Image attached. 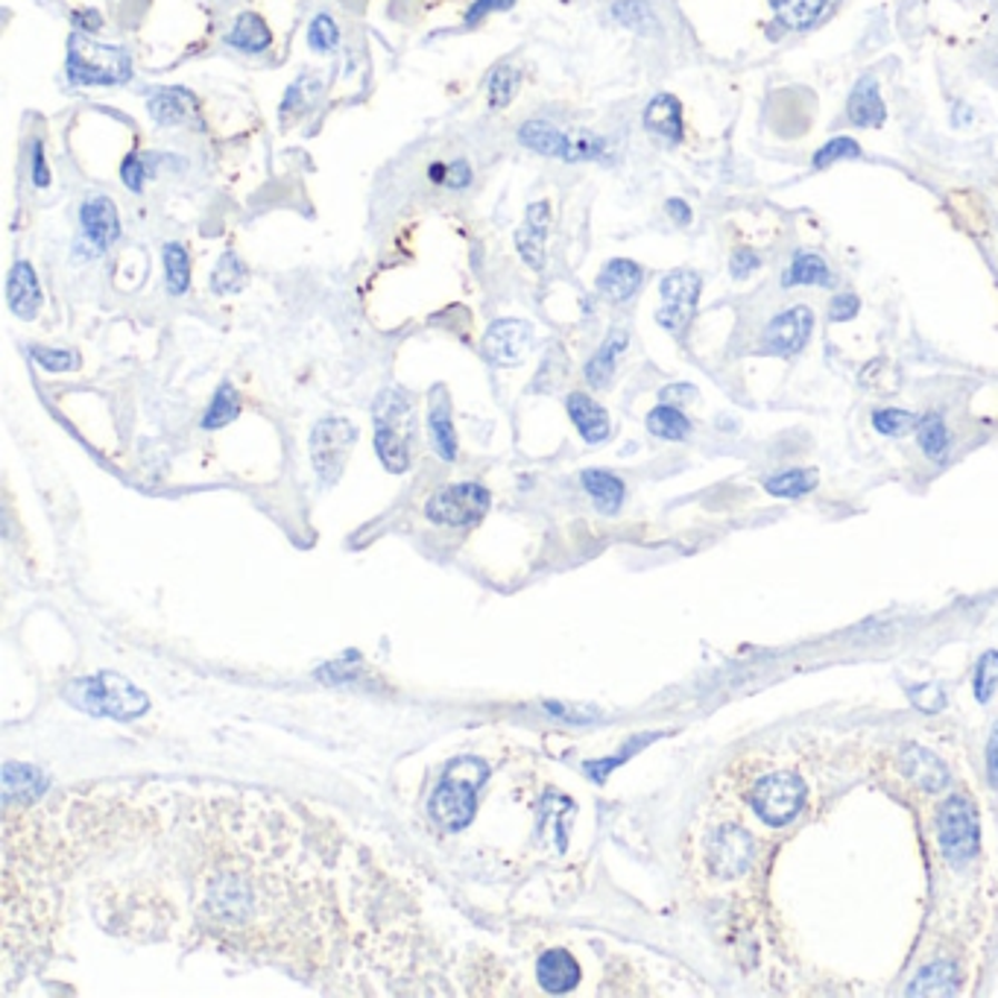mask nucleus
<instances>
[{"label": "nucleus", "mask_w": 998, "mask_h": 998, "mask_svg": "<svg viewBox=\"0 0 998 998\" xmlns=\"http://www.w3.org/2000/svg\"><path fill=\"white\" fill-rule=\"evenodd\" d=\"M65 699L86 715L115 717V721H135L150 708V699L138 685H133L120 674H109V671L74 679L65 688Z\"/></svg>", "instance_id": "nucleus-1"}, {"label": "nucleus", "mask_w": 998, "mask_h": 998, "mask_svg": "<svg viewBox=\"0 0 998 998\" xmlns=\"http://www.w3.org/2000/svg\"><path fill=\"white\" fill-rule=\"evenodd\" d=\"M133 77V59L124 48H111L88 39V32H71L68 39V79L74 86H124Z\"/></svg>", "instance_id": "nucleus-2"}, {"label": "nucleus", "mask_w": 998, "mask_h": 998, "mask_svg": "<svg viewBox=\"0 0 998 998\" xmlns=\"http://www.w3.org/2000/svg\"><path fill=\"white\" fill-rule=\"evenodd\" d=\"M375 451L381 463L393 474L408 472L410 437H413V408L404 390H384L378 395L375 410Z\"/></svg>", "instance_id": "nucleus-3"}, {"label": "nucleus", "mask_w": 998, "mask_h": 998, "mask_svg": "<svg viewBox=\"0 0 998 998\" xmlns=\"http://www.w3.org/2000/svg\"><path fill=\"white\" fill-rule=\"evenodd\" d=\"M519 141L525 144L527 150L548 158H562V162H595V158H604L606 150H609L598 135H568L550 120H527V124H521Z\"/></svg>", "instance_id": "nucleus-4"}, {"label": "nucleus", "mask_w": 998, "mask_h": 998, "mask_svg": "<svg viewBox=\"0 0 998 998\" xmlns=\"http://www.w3.org/2000/svg\"><path fill=\"white\" fill-rule=\"evenodd\" d=\"M472 764L474 759L463 762V773H460V764L451 767L449 776L442 779V785L431 796V818L446 829H451V832L469 825L474 814V794H478V785L483 782V764H478L472 776H469Z\"/></svg>", "instance_id": "nucleus-5"}, {"label": "nucleus", "mask_w": 998, "mask_h": 998, "mask_svg": "<svg viewBox=\"0 0 998 998\" xmlns=\"http://www.w3.org/2000/svg\"><path fill=\"white\" fill-rule=\"evenodd\" d=\"M354 442H358V428L349 419L331 417L316 422V428L311 431V460H314V469L323 480V487L337 483L343 469H346Z\"/></svg>", "instance_id": "nucleus-6"}, {"label": "nucleus", "mask_w": 998, "mask_h": 998, "mask_svg": "<svg viewBox=\"0 0 998 998\" xmlns=\"http://www.w3.org/2000/svg\"><path fill=\"white\" fill-rule=\"evenodd\" d=\"M489 503H492V496H489L487 487H480V483H454V487L433 492L431 501L424 503V516L433 525L469 527L478 525L487 516Z\"/></svg>", "instance_id": "nucleus-7"}, {"label": "nucleus", "mask_w": 998, "mask_h": 998, "mask_svg": "<svg viewBox=\"0 0 998 998\" xmlns=\"http://www.w3.org/2000/svg\"><path fill=\"white\" fill-rule=\"evenodd\" d=\"M755 814L771 825H785L796 818L805 802V782L796 773H771L753 787Z\"/></svg>", "instance_id": "nucleus-8"}, {"label": "nucleus", "mask_w": 998, "mask_h": 998, "mask_svg": "<svg viewBox=\"0 0 998 998\" xmlns=\"http://www.w3.org/2000/svg\"><path fill=\"white\" fill-rule=\"evenodd\" d=\"M699 291H703V278L694 270H671L659 284L662 307L656 311V323L668 329L671 334H683L697 311Z\"/></svg>", "instance_id": "nucleus-9"}, {"label": "nucleus", "mask_w": 998, "mask_h": 998, "mask_svg": "<svg viewBox=\"0 0 998 998\" xmlns=\"http://www.w3.org/2000/svg\"><path fill=\"white\" fill-rule=\"evenodd\" d=\"M937 834H940L943 855L955 864H963L975 855V849H978V814H975V805L967 796H951L940 809Z\"/></svg>", "instance_id": "nucleus-10"}, {"label": "nucleus", "mask_w": 998, "mask_h": 998, "mask_svg": "<svg viewBox=\"0 0 998 998\" xmlns=\"http://www.w3.org/2000/svg\"><path fill=\"white\" fill-rule=\"evenodd\" d=\"M534 325L527 320H496L483 334V354L496 366H519L534 349Z\"/></svg>", "instance_id": "nucleus-11"}, {"label": "nucleus", "mask_w": 998, "mask_h": 998, "mask_svg": "<svg viewBox=\"0 0 998 998\" xmlns=\"http://www.w3.org/2000/svg\"><path fill=\"white\" fill-rule=\"evenodd\" d=\"M79 228L91 252H106L120 237V212L106 194H88L79 205Z\"/></svg>", "instance_id": "nucleus-12"}, {"label": "nucleus", "mask_w": 998, "mask_h": 998, "mask_svg": "<svg viewBox=\"0 0 998 998\" xmlns=\"http://www.w3.org/2000/svg\"><path fill=\"white\" fill-rule=\"evenodd\" d=\"M811 329H814V311L809 305H794L791 311L771 320V325L764 331V352L791 358V354L805 349Z\"/></svg>", "instance_id": "nucleus-13"}, {"label": "nucleus", "mask_w": 998, "mask_h": 998, "mask_svg": "<svg viewBox=\"0 0 998 998\" xmlns=\"http://www.w3.org/2000/svg\"><path fill=\"white\" fill-rule=\"evenodd\" d=\"M753 861V838L741 825H721L708 843V864L721 879L744 873Z\"/></svg>", "instance_id": "nucleus-14"}, {"label": "nucleus", "mask_w": 998, "mask_h": 998, "mask_svg": "<svg viewBox=\"0 0 998 998\" xmlns=\"http://www.w3.org/2000/svg\"><path fill=\"white\" fill-rule=\"evenodd\" d=\"M550 205L545 199L527 205L525 223L516 228V250L530 270H545V241H548Z\"/></svg>", "instance_id": "nucleus-15"}, {"label": "nucleus", "mask_w": 998, "mask_h": 998, "mask_svg": "<svg viewBox=\"0 0 998 998\" xmlns=\"http://www.w3.org/2000/svg\"><path fill=\"white\" fill-rule=\"evenodd\" d=\"M7 302L9 311L18 316V320H36L45 305V293H41L39 275L32 270L30 261H18L9 270L7 278Z\"/></svg>", "instance_id": "nucleus-16"}, {"label": "nucleus", "mask_w": 998, "mask_h": 998, "mask_svg": "<svg viewBox=\"0 0 998 998\" xmlns=\"http://www.w3.org/2000/svg\"><path fill=\"white\" fill-rule=\"evenodd\" d=\"M642 282H645V270L638 267L636 261L613 258V261H606L604 270L598 273V282H595V287H598V293L604 296V300L615 302V305H622V302H627L636 296L638 287H642Z\"/></svg>", "instance_id": "nucleus-17"}, {"label": "nucleus", "mask_w": 998, "mask_h": 998, "mask_svg": "<svg viewBox=\"0 0 998 998\" xmlns=\"http://www.w3.org/2000/svg\"><path fill=\"white\" fill-rule=\"evenodd\" d=\"M580 963L566 949H548L536 963V981L550 996L571 992L580 984Z\"/></svg>", "instance_id": "nucleus-18"}, {"label": "nucleus", "mask_w": 998, "mask_h": 998, "mask_svg": "<svg viewBox=\"0 0 998 998\" xmlns=\"http://www.w3.org/2000/svg\"><path fill=\"white\" fill-rule=\"evenodd\" d=\"M566 410L575 428L580 431V437L591 446H598V442L609 440V433H613V422H609V413L600 408L598 401L589 399L586 393H571L566 399Z\"/></svg>", "instance_id": "nucleus-19"}, {"label": "nucleus", "mask_w": 998, "mask_h": 998, "mask_svg": "<svg viewBox=\"0 0 998 998\" xmlns=\"http://www.w3.org/2000/svg\"><path fill=\"white\" fill-rule=\"evenodd\" d=\"M902 771L904 776L917 782L928 794H940L949 785V767L926 747H904L902 750Z\"/></svg>", "instance_id": "nucleus-20"}, {"label": "nucleus", "mask_w": 998, "mask_h": 998, "mask_svg": "<svg viewBox=\"0 0 998 998\" xmlns=\"http://www.w3.org/2000/svg\"><path fill=\"white\" fill-rule=\"evenodd\" d=\"M147 109L158 126H182L188 120H197V97L182 86L162 88L150 97Z\"/></svg>", "instance_id": "nucleus-21"}, {"label": "nucleus", "mask_w": 998, "mask_h": 998, "mask_svg": "<svg viewBox=\"0 0 998 998\" xmlns=\"http://www.w3.org/2000/svg\"><path fill=\"white\" fill-rule=\"evenodd\" d=\"M645 129L662 141L679 144L683 141V106L674 95H656L647 102L645 115Z\"/></svg>", "instance_id": "nucleus-22"}, {"label": "nucleus", "mask_w": 998, "mask_h": 998, "mask_svg": "<svg viewBox=\"0 0 998 998\" xmlns=\"http://www.w3.org/2000/svg\"><path fill=\"white\" fill-rule=\"evenodd\" d=\"M847 115L849 120L855 126H881L884 124V100H881V91H879V82L875 77H861L852 88V95H849V106H847Z\"/></svg>", "instance_id": "nucleus-23"}, {"label": "nucleus", "mask_w": 998, "mask_h": 998, "mask_svg": "<svg viewBox=\"0 0 998 998\" xmlns=\"http://www.w3.org/2000/svg\"><path fill=\"white\" fill-rule=\"evenodd\" d=\"M428 431H431V442L433 449H437V454L451 463L457 457V433L454 424H451L449 395H442L440 387L433 390L431 410H428Z\"/></svg>", "instance_id": "nucleus-24"}, {"label": "nucleus", "mask_w": 998, "mask_h": 998, "mask_svg": "<svg viewBox=\"0 0 998 998\" xmlns=\"http://www.w3.org/2000/svg\"><path fill=\"white\" fill-rule=\"evenodd\" d=\"M226 45L250 56L264 53V50L273 45V32H270V27L264 25V18L261 16H255V12H241L235 27L228 30Z\"/></svg>", "instance_id": "nucleus-25"}, {"label": "nucleus", "mask_w": 998, "mask_h": 998, "mask_svg": "<svg viewBox=\"0 0 998 998\" xmlns=\"http://www.w3.org/2000/svg\"><path fill=\"white\" fill-rule=\"evenodd\" d=\"M580 480L583 489L589 492V498L604 516H615L622 510L624 496H627L622 478H615L613 472H604V469H589V472H583Z\"/></svg>", "instance_id": "nucleus-26"}, {"label": "nucleus", "mask_w": 998, "mask_h": 998, "mask_svg": "<svg viewBox=\"0 0 998 998\" xmlns=\"http://www.w3.org/2000/svg\"><path fill=\"white\" fill-rule=\"evenodd\" d=\"M627 343H629L627 331H624V329L609 331V337H606L604 343H600V349H598V352H595V358H591V361L586 363V381H589L591 387H598V390H600V387H606V384H609V381H613L615 363H618L622 352H624V349H627Z\"/></svg>", "instance_id": "nucleus-27"}, {"label": "nucleus", "mask_w": 998, "mask_h": 998, "mask_svg": "<svg viewBox=\"0 0 998 998\" xmlns=\"http://www.w3.org/2000/svg\"><path fill=\"white\" fill-rule=\"evenodd\" d=\"M794 284H809V287H832L834 275L820 255L814 252H796L787 273L782 275V287H794Z\"/></svg>", "instance_id": "nucleus-28"}, {"label": "nucleus", "mask_w": 998, "mask_h": 998, "mask_svg": "<svg viewBox=\"0 0 998 998\" xmlns=\"http://www.w3.org/2000/svg\"><path fill=\"white\" fill-rule=\"evenodd\" d=\"M955 984H958V972H955V963L951 960H935L928 963L917 978L908 987V996H949L955 992Z\"/></svg>", "instance_id": "nucleus-29"}, {"label": "nucleus", "mask_w": 998, "mask_h": 998, "mask_svg": "<svg viewBox=\"0 0 998 998\" xmlns=\"http://www.w3.org/2000/svg\"><path fill=\"white\" fill-rule=\"evenodd\" d=\"M162 264H165V282H167V291L174 293V296H182V293H188L190 287V255L188 250L176 241L162 246Z\"/></svg>", "instance_id": "nucleus-30"}, {"label": "nucleus", "mask_w": 998, "mask_h": 998, "mask_svg": "<svg viewBox=\"0 0 998 998\" xmlns=\"http://www.w3.org/2000/svg\"><path fill=\"white\" fill-rule=\"evenodd\" d=\"M45 787H48V782L41 779L36 767H25V764H7L3 767V796H7V802L39 796Z\"/></svg>", "instance_id": "nucleus-31"}, {"label": "nucleus", "mask_w": 998, "mask_h": 998, "mask_svg": "<svg viewBox=\"0 0 998 998\" xmlns=\"http://www.w3.org/2000/svg\"><path fill=\"white\" fill-rule=\"evenodd\" d=\"M771 7L787 30H809L825 9V0H771Z\"/></svg>", "instance_id": "nucleus-32"}, {"label": "nucleus", "mask_w": 998, "mask_h": 998, "mask_svg": "<svg viewBox=\"0 0 998 998\" xmlns=\"http://www.w3.org/2000/svg\"><path fill=\"white\" fill-rule=\"evenodd\" d=\"M647 431L659 440H685L688 431H692V422L683 417V410L671 408V404H659L647 413Z\"/></svg>", "instance_id": "nucleus-33"}, {"label": "nucleus", "mask_w": 998, "mask_h": 998, "mask_svg": "<svg viewBox=\"0 0 998 998\" xmlns=\"http://www.w3.org/2000/svg\"><path fill=\"white\" fill-rule=\"evenodd\" d=\"M814 487H818V472L814 469H791V472H779L764 480V489L776 498L809 496Z\"/></svg>", "instance_id": "nucleus-34"}, {"label": "nucleus", "mask_w": 998, "mask_h": 998, "mask_svg": "<svg viewBox=\"0 0 998 998\" xmlns=\"http://www.w3.org/2000/svg\"><path fill=\"white\" fill-rule=\"evenodd\" d=\"M237 413H241V399H237L235 387L221 384L217 387V393H214L212 404H208V410H205L203 428L205 431H217L223 424L235 422Z\"/></svg>", "instance_id": "nucleus-35"}, {"label": "nucleus", "mask_w": 998, "mask_h": 998, "mask_svg": "<svg viewBox=\"0 0 998 998\" xmlns=\"http://www.w3.org/2000/svg\"><path fill=\"white\" fill-rule=\"evenodd\" d=\"M208 282H212V291L214 293H237V291H244V284H246V267L244 264H241V258H237V252H223L221 255V261H217V267H214V273H212V278H208Z\"/></svg>", "instance_id": "nucleus-36"}, {"label": "nucleus", "mask_w": 998, "mask_h": 998, "mask_svg": "<svg viewBox=\"0 0 998 998\" xmlns=\"http://www.w3.org/2000/svg\"><path fill=\"white\" fill-rule=\"evenodd\" d=\"M613 18L633 32L656 30V16H653V9L647 0H618L613 7Z\"/></svg>", "instance_id": "nucleus-37"}, {"label": "nucleus", "mask_w": 998, "mask_h": 998, "mask_svg": "<svg viewBox=\"0 0 998 998\" xmlns=\"http://www.w3.org/2000/svg\"><path fill=\"white\" fill-rule=\"evenodd\" d=\"M489 106L492 109H503V106H510V100L516 97L519 91V71L512 68V65H498L489 71Z\"/></svg>", "instance_id": "nucleus-38"}, {"label": "nucleus", "mask_w": 998, "mask_h": 998, "mask_svg": "<svg viewBox=\"0 0 998 998\" xmlns=\"http://www.w3.org/2000/svg\"><path fill=\"white\" fill-rule=\"evenodd\" d=\"M996 685H998V650L984 653L978 665H975V676H972V692L978 703H990V697L996 694Z\"/></svg>", "instance_id": "nucleus-39"}, {"label": "nucleus", "mask_w": 998, "mask_h": 998, "mask_svg": "<svg viewBox=\"0 0 998 998\" xmlns=\"http://www.w3.org/2000/svg\"><path fill=\"white\" fill-rule=\"evenodd\" d=\"M307 45H311V50H316V53H331V50H337L340 30L337 21H334L329 12H320V16L311 21V27H307Z\"/></svg>", "instance_id": "nucleus-40"}, {"label": "nucleus", "mask_w": 998, "mask_h": 998, "mask_svg": "<svg viewBox=\"0 0 998 998\" xmlns=\"http://www.w3.org/2000/svg\"><path fill=\"white\" fill-rule=\"evenodd\" d=\"M320 95V82L311 77H300L287 88V95H284L282 102V118H291V115H302L305 109H311V102L314 97Z\"/></svg>", "instance_id": "nucleus-41"}, {"label": "nucleus", "mask_w": 998, "mask_h": 998, "mask_svg": "<svg viewBox=\"0 0 998 998\" xmlns=\"http://www.w3.org/2000/svg\"><path fill=\"white\" fill-rule=\"evenodd\" d=\"M920 449L926 451L931 460H940L949 449V431H946V422L940 417H926L920 422Z\"/></svg>", "instance_id": "nucleus-42"}, {"label": "nucleus", "mask_w": 998, "mask_h": 998, "mask_svg": "<svg viewBox=\"0 0 998 998\" xmlns=\"http://www.w3.org/2000/svg\"><path fill=\"white\" fill-rule=\"evenodd\" d=\"M875 431L879 433H888V437H904V433H911L920 419L908 413V410H879L873 417Z\"/></svg>", "instance_id": "nucleus-43"}, {"label": "nucleus", "mask_w": 998, "mask_h": 998, "mask_svg": "<svg viewBox=\"0 0 998 998\" xmlns=\"http://www.w3.org/2000/svg\"><path fill=\"white\" fill-rule=\"evenodd\" d=\"M30 358L39 363L41 370H48V372H71V370H77V363H79L77 354L68 352V349L32 346Z\"/></svg>", "instance_id": "nucleus-44"}, {"label": "nucleus", "mask_w": 998, "mask_h": 998, "mask_svg": "<svg viewBox=\"0 0 998 998\" xmlns=\"http://www.w3.org/2000/svg\"><path fill=\"white\" fill-rule=\"evenodd\" d=\"M858 156H861V147H858V141H852V138H832V141L823 144V147L818 150V156H814V167H818V170H823V167L834 165V162H843V158H858Z\"/></svg>", "instance_id": "nucleus-45"}, {"label": "nucleus", "mask_w": 998, "mask_h": 998, "mask_svg": "<svg viewBox=\"0 0 998 998\" xmlns=\"http://www.w3.org/2000/svg\"><path fill=\"white\" fill-rule=\"evenodd\" d=\"M147 176H150V167H147V156L141 153H129L124 158V165H120V179L129 190L135 194H141L144 185H147Z\"/></svg>", "instance_id": "nucleus-46"}, {"label": "nucleus", "mask_w": 998, "mask_h": 998, "mask_svg": "<svg viewBox=\"0 0 998 998\" xmlns=\"http://www.w3.org/2000/svg\"><path fill=\"white\" fill-rule=\"evenodd\" d=\"M908 697L913 699V706L922 708V712H940L946 706V692L940 683H928V685H911L908 688Z\"/></svg>", "instance_id": "nucleus-47"}, {"label": "nucleus", "mask_w": 998, "mask_h": 998, "mask_svg": "<svg viewBox=\"0 0 998 998\" xmlns=\"http://www.w3.org/2000/svg\"><path fill=\"white\" fill-rule=\"evenodd\" d=\"M510 7H516V0H474L472 7H469V12H466V25L474 27L487 16H492V12H503V9Z\"/></svg>", "instance_id": "nucleus-48"}, {"label": "nucleus", "mask_w": 998, "mask_h": 998, "mask_svg": "<svg viewBox=\"0 0 998 998\" xmlns=\"http://www.w3.org/2000/svg\"><path fill=\"white\" fill-rule=\"evenodd\" d=\"M759 267H762V258H759V255H755L753 250H735V252H732V275H735L738 282L750 278V275H753Z\"/></svg>", "instance_id": "nucleus-49"}, {"label": "nucleus", "mask_w": 998, "mask_h": 998, "mask_svg": "<svg viewBox=\"0 0 998 998\" xmlns=\"http://www.w3.org/2000/svg\"><path fill=\"white\" fill-rule=\"evenodd\" d=\"M858 307H861V302H858L855 293H841V296L832 300L829 316H832L834 323H847V320H852L858 314Z\"/></svg>", "instance_id": "nucleus-50"}, {"label": "nucleus", "mask_w": 998, "mask_h": 998, "mask_svg": "<svg viewBox=\"0 0 998 998\" xmlns=\"http://www.w3.org/2000/svg\"><path fill=\"white\" fill-rule=\"evenodd\" d=\"M30 162H32V185H36V188H48L50 170L48 162H45V147H41V141H32Z\"/></svg>", "instance_id": "nucleus-51"}, {"label": "nucleus", "mask_w": 998, "mask_h": 998, "mask_svg": "<svg viewBox=\"0 0 998 998\" xmlns=\"http://www.w3.org/2000/svg\"><path fill=\"white\" fill-rule=\"evenodd\" d=\"M442 185L451 190L469 188V185H472V167H469V162H463V158L451 162L449 174H446V182H442Z\"/></svg>", "instance_id": "nucleus-52"}, {"label": "nucleus", "mask_w": 998, "mask_h": 998, "mask_svg": "<svg viewBox=\"0 0 998 998\" xmlns=\"http://www.w3.org/2000/svg\"><path fill=\"white\" fill-rule=\"evenodd\" d=\"M694 399H697V390H694L692 384H671L662 390V404H671V408H676V404H688V401Z\"/></svg>", "instance_id": "nucleus-53"}, {"label": "nucleus", "mask_w": 998, "mask_h": 998, "mask_svg": "<svg viewBox=\"0 0 998 998\" xmlns=\"http://www.w3.org/2000/svg\"><path fill=\"white\" fill-rule=\"evenodd\" d=\"M987 773H990V785L998 787V724L990 732V744H987Z\"/></svg>", "instance_id": "nucleus-54"}, {"label": "nucleus", "mask_w": 998, "mask_h": 998, "mask_svg": "<svg viewBox=\"0 0 998 998\" xmlns=\"http://www.w3.org/2000/svg\"><path fill=\"white\" fill-rule=\"evenodd\" d=\"M74 25L79 32H97L102 27V18L95 9H86V12H74Z\"/></svg>", "instance_id": "nucleus-55"}, {"label": "nucleus", "mask_w": 998, "mask_h": 998, "mask_svg": "<svg viewBox=\"0 0 998 998\" xmlns=\"http://www.w3.org/2000/svg\"><path fill=\"white\" fill-rule=\"evenodd\" d=\"M665 212L671 214V221L674 223H679V226H688V223H692V208H688V203H683V199H668V203H665Z\"/></svg>", "instance_id": "nucleus-56"}, {"label": "nucleus", "mask_w": 998, "mask_h": 998, "mask_svg": "<svg viewBox=\"0 0 998 998\" xmlns=\"http://www.w3.org/2000/svg\"><path fill=\"white\" fill-rule=\"evenodd\" d=\"M446 174H449V165H431V179L433 182H446Z\"/></svg>", "instance_id": "nucleus-57"}]
</instances>
